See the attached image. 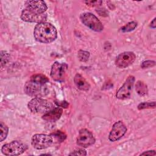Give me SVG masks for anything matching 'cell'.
I'll return each instance as SVG.
<instances>
[{"mask_svg": "<svg viewBox=\"0 0 156 156\" xmlns=\"http://www.w3.org/2000/svg\"><path fill=\"white\" fill-rule=\"evenodd\" d=\"M85 3L89 6L94 7L97 5H100L102 3V1H85Z\"/></svg>", "mask_w": 156, "mask_h": 156, "instance_id": "484cf974", "label": "cell"}, {"mask_svg": "<svg viewBox=\"0 0 156 156\" xmlns=\"http://www.w3.org/2000/svg\"><path fill=\"white\" fill-rule=\"evenodd\" d=\"M24 5L26 9L39 13H44L48 9L46 2L40 0L27 1H25Z\"/></svg>", "mask_w": 156, "mask_h": 156, "instance_id": "4fadbf2b", "label": "cell"}, {"mask_svg": "<svg viewBox=\"0 0 156 156\" xmlns=\"http://www.w3.org/2000/svg\"><path fill=\"white\" fill-rule=\"evenodd\" d=\"M155 107V102H141L138 105V110L146 108H154Z\"/></svg>", "mask_w": 156, "mask_h": 156, "instance_id": "7402d4cb", "label": "cell"}, {"mask_svg": "<svg viewBox=\"0 0 156 156\" xmlns=\"http://www.w3.org/2000/svg\"><path fill=\"white\" fill-rule=\"evenodd\" d=\"M26 94L35 98H41L48 93V89L46 84L40 83L29 80L24 87Z\"/></svg>", "mask_w": 156, "mask_h": 156, "instance_id": "3957f363", "label": "cell"}, {"mask_svg": "<svg viewBox=\"0 0 156 156\" xmlns=\"http://www.w3.org/2000/svg\"><path fill=\"white\" fill-rule=\"evenodd\" d=\"M63 113V109L60 107L54 108L42 116V119L48 122H55L60 119Z\"/></svg>", "mask_w": 156, "mask_h": 156, "instance_id": "5bb4252c", "label": "cell"}, {"mask_svg": "<svg viewBox=\"0 0 156 156\" xmlns=\"http://www.w3.org/2000/svg\"><path fill=\"white\" fill-rule=\"evenodd\" d=\"M81 22L87 27L96 32H101L104 29V26L101 21L93 13L85 12L80 15Z\"/></svg>", "mask_w": 156, "mask_h": 156, "instance_id": "277c9868", "label": "cell"}, {"mask_svg": "<svg viewBox=\"0 0 156 156\" xmlns=\"http://www.w3.org/2000/svg\"><path fill=\"white\" fill-rule=\"evenodd\" d=\"M29 110L33 113H44L54 108L52 102L42 98H34L27 104Z\"/></svg>", "mask_w": 156, "mask_h": 156, "instance_id": "7a4b0ae2", "label": "cell"}, {"mask_svg": "<svg viewBox=\"0 0 156 156\" xmlns=\"http://www.w3.org/2000/svg\"><path fill=\"white\" fill-rule=\"evenodd\" d=\"M30 80H32L34 82H35L44 83V84H46L47 82H49L48 78L46 76L41 74H34L33 76H32L30 77Z\"/></svg>", "mask_w": 156, "mask_h": 156, "instance_id": "e0dca14e", "label": "cell"}, {"mask_svg": "<svg viewBox=\"0 0 156 156\" xmlns=\"http://www.w3.org/2000/svg\"><path fill=\"white\" fill-rule=\"evenodd\" d=\"M68 65L65 63L55 62L51 66L50 75L51 78L57 82H62L66 77Z\"/></svg>", "mask_w": 156, "mask_h": 156, "instance_id": "52a82bcc", "label": "cell"}, {"mask_svg": "<svg viewBox=\"0 0 156 156\" xmlns=\"http://www.w3.org/2000/svg\"><path fill=\"white\" fill-rule=\"evenodd\" d=\"M52 135H54V136H55L57 140L60 142L63 141L66 138V135L65 134V133L62 132L61 131H59V130L54 132V133H52Z\"/></svg>", "mask_w": 156, "mask_h": 156, "instance_id": "603a6c76", "label": "cell"}, {"mask_svg": "<svg viewBox=\"0 0 156 156\" xmlns=\"http://www.w3.org/2000/svg\"><path fill=\"white\" fill-rule=\"evenodd\" d=\"M94 143L95 138L90 130L87 129H82L79 130L76 140V143L78 146L86 148L93 145Z\"/></svg>", "mask_w": 156, "mask_h": 156, "instance_id": "30bf717a", "label": "cell"}, {"mask_svg": "<svg viewBox=\"0 0 156 156\" xmlns=\"http://www.w3.org/2000/svg\"><path fill=\"white\" fill-rule=\"evenodd\" d=\"M135 82V77L129 76L126 79L123 85L119 88L116 93V98L119 99H126L129 98L132 93L133 86Z\"/></svg>", "mask_w": 156, "mask_h": 156, "instance_id": "9c48e42d", "label": "cell"}, {"mask_svg": "<svg viewBox=\"0 0 156 156\" xmlns=\"http://www.w3.org/2000/svg\"><path fill=\"white\" fill-rule=\"evenodd\" d=\"M27 149V146L24 143L18 141H13L4 144L1 147V152L5 155H19L24 152Z\"/></svg>", "mask_w": 156, "mask_h": 156, "instance_id": "5b68a950", "label": "cell"}, {"mask_svg": "<svg viewBox=\"0 0 156 156\" xmlns=\"http://www.w3.org/2000/svg\"><path fill=\"white\" fill-rule=\"evenodd\" d=\"M35 39L40 43H50L54 41L57 37L56 28L51 23L44 22L38 23L34 30Z\"/></svg>", "mask_w": 156, "mask_h": 156, "instance_id": "6da1fadb", "label": "cell"}, {"mask_svg": "<svg viewBox=\"0 0 156 156\" xmlns=\"http://www.w3.org/2000/svg\"><path fill=\"white\" fill-rule=\"evenodd\" d=\"M10 55L5 51H1V66L2 67L5 65L10 60Z\"/></svg>", "mask_w": 156, "mask_h": 156, "instance_id": "ffe728a7", "label": "cell"}, {"mask_svg": "<svg viewBox=\"0 0 156 156\" xmlns=\"http://www.w3.org/2000/svg\"><path fill=\"white\" fill-rule=\"evenodd\" d=\"M53 143V138L51 135L37 133L32 136L31 139L32 146L36 149L41 150L50 147Z\"/></svg>", "mask_w": 156, "mask_h": 156, "instance_id": "8992f818", "label": "cell"}, {"mask_svg": "<svg viewBox=\"0 0 156 156\" xmlns=\"http://www.w3.org/2000/svg\"><path fill=\"white\" fill-rule=\"evenodd\" d=\"M87 151L85 149L79 148L74 150L69 155H87Z\"/></svg>", "mask_w": 156, "mask_h": 156, "instance_id": "d4e9b609", "label": "cell"}, {"mask_svg": "<svg viewBox=\"0 0 156 156\" xmlns=\"http://www.w3.org/2000/svg\"><path fill=\"white\" fill-rule=\"evenodd\" d=\"M155 20H156V18H154L153 19V20L151 21V24H150V26H151L152 28H153V29H155V26H156V24H155Z\"/></svg>", "mask_w": 156, "mask_h": 156, "instance_id": "83f0119b", "label": "cell"}, {"mask_svg": "<svg viewBox=\"0 0 156 156\" xmlns=\"http://www.w3.org/2000/svg\"><path fill=\"white\" fill-rule=\"evenodd\" d=\"M135 90L140 96H144L147 94L148 90L146 84L141 80H138L135 84Z\"/></svg>", "mask_w": 156, "mask_h": 156, "instance_id": "2e32d148", "label": "cell"}, {"mask_svg": "<svg viewBox=\"0 0 156 156\" xmlns=\"http://www.w3.org/2000/svg\"><path fill=\"white\" fill-rule=\"evenodd\" d=\"M136 26H137V23L135 21H131L127 23L124 26H122L121 28V31L122 32H130L134 30Z\"/></svg>", "mask_w": 156, "mask_h": 156, "instance_id": "d6986e66", "label": "cell"}, {"mask_svg": "<svg viewBox=\"0 0 156 156\" xmlns=\"http://www.w3.org/2000/svg\"><path fill=\"white\" fill-rule=\"evenodd\" d=\"M21 18L23 21L30 23H41L46 21L47 15L44 13H39L25 8L21 12Z\"/></svg>", "mask_w": 156, "mask_h": 156, "instance_id": "ba28073f", "label": "cell"}, {"mask_svg": "<svg viewBox=\"0 0 156 156\" xmlns=\"http://www.w3.org/2000/svg\"><path fill=\"white\" fill-rule=\"evenodd\" d=\"M136 58L133 52L127 51L119 54L116 58L115 65L119 68H125L132 65Z\"/></svg>", "mask_w": 156, "mask_h": 156, "instance_id": "8fae6325", "label": "cell"}, {"mask_svg": "<svg viewBox=\"0 0 156 156\" xmlns=\"http://www.w3.org/2000/svg\"><path fill=\"white\" fill-rule=\"evenodd\" d=\"M127 127L121 121L116 122L111 129L108 135V139L110 141H116L121 139L126 133Z\"/></svg>", "mask_w": 156, "mask_h": 156, "instance_id": "7c38bea8", "label": "cell"}, {"mask_svg": "<svg viewBox=\"0 0 156 156\" xmlns=\"http://www.w3.org/2000/svg\"><path fill=\"white\" fill-rule=\"evenodd\" d=\"M155 65V62L154 60H146L144 61L141 65V67L142 68H151V67H153Z\"/></svg>", "mask_w": 156, "mask_h": 156, "instance_id": "cb8c5ba5", "label": "cell"}, {"mask_svg": "<svg viewBox=\"0 0 156 156\" xmlns=\"http://www.w3.org/2000/svg\"><path fill=\"white\" fill-rule=\"evenodd\" d=\"M140 155H155L156 152L154 150L147 151H144V152L141 153Z\"/></svg>", "mask_w": 156, "mask_h": 156, "instance_id": "4316f807", "label": "cell"}, {"mask_svg": "<svg viewBox=\"0 0 156 156\" xmlns=\"http://www.w3.org/2000/svg\"><path fill=\"white\" fill-rule=\"evenodd\" d=\"M0 141H3L7 137L8 132H9V128L3 122H0Z\"/></svg>", "mask_w": 156, "mask_h": 156, "instance_id": "ac0fdd59", "label": "cell"}, {"mask_svg": "<svg viewBox=\"0 0 156 156\" xmlns=\"http://www.w3.org/2000/svg\"><path fill=\"white\" fill-rule=\"evenodd\" d=\"M77 56L80 61L83 62H86L87 61H88L90 57V52L88 51L80 50L77 52Z\"/></svg>", "mask_w": 156, "mask_h": 156, "instance_id": "44dd1931", "label": "cell"}, {"mask_svg": "<svg viewBox=\"0 0 156 156\" xmlns=\"http://www.w3.org/2000/svg\"><path fill=\"white\" fill-rule=\"evenodd\" d=\"M74 82L78 89L82 91H88L90 88V85L80 74L77 73L74 77Z\"/></svg>", "mask_w": 156, "mask_h": 156, "instance_id": "9a60e30c", "label": "cell"}]
</instances>
